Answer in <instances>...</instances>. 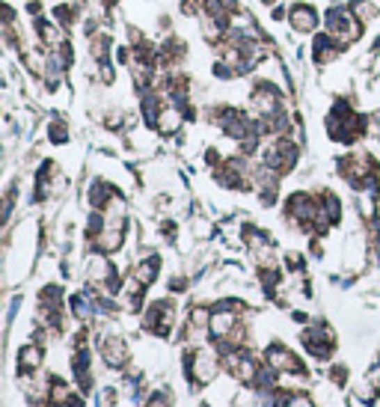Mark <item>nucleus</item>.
Returning <instances> with one entry per match:
<instances>
[{"instance_id": "9b49d317", "label": "nucleus", "mask_w": 380, "mask_h": 407, "mask_svg": "<svg viewBox=\"0 0 380 407\" xmlns=\"http://www.w3.org/2000/svg\"><path fill=\"white\" fill-rule=\"evenodd\" d=\"M42 360H45V348L39 342H27L18 354V366H21L24 375H36V372L42 369Z\"/></svg>"}, {"instance_id": "0eeeda50", "label": "nucleus", "mask_w": 380, "mask_h": 407, "mask_svg": "<svg viewBox=\"0 0 380 407\" xmlns=\"http://www.w3.org/2000/svg\"><path fill=\"white\" fill-rule=\"evenodd\" d=\"M184 122H187L184 110L175 107L173 102H166V107L161 110V116H158V125H155V131H158L161 137H175L178 131L184 128Z\"/></svg>"}, {"instance_id": "4468645a", "label": "nucleus", "mask_w": 380, "mask_h": 407, "mask_svg": "<svg viewBox=\"0 0 380 407\" xmlns=\"http://www.w3.org/2000/svg\"><path fill=\"white\" fill-rule=\"evenodd\" d=\"M211 6V0H182V15L187 18H203V13Z\"/></svg>"}, {"instance_id": "f8f14e48", "label": "nucleus", "mask_w": 380, "mask_h": 407, "mask_svg": "<svg viewBox=\"0 0 380 407\" xmlns=\"http://www.w3.org/2000/svg\"><path fill=\"white\" fill-rule=\"evenodd\" d=\"M51 18L57 21V24H60L65 33H72L74 24L81 21V6H77V3H57V6L51 9Z\"/></svg>"}, {"instance_id": "6e6552de", "label": "nucleus", "mask_w": 380, "mask_h": 407, "mask_svg": "<svg viewBox=\"0 0 380 407\" xmlns=\"http://www.w3.org/2000/svg\"><path fill=\"white\" fill-rule=\"evenodd\" d=\"M102 357L110 369H122L128 362V345L119 336H107L102 339Z\"/></svg>"}, {"instance_id": "7ed1b4c3", "label": "nucleus", "mask_w": 380, "mask_h": 407, "mask_svg": "<svg viewBox=\"0 0 380 407\" xmlns=\"http://www.w3.org/2000/svg\"><path fill=\"white\" fill-rule=\"evenodd\" d=\"M303 345L312 357H318V360H327L333 351H336V336H333V330L327 324H312L303 330Z\"/></svg>"}, {"instance_id": "2eb2a0df", "label": "nucleus", "mask_w": 380, "mask_h": 407, "mask_svg": "<svg viewBox=\"0 0 380 407\" xmlns=\"http://www.w3.org/2000/svg\"><path fill=\"white\" fill-rule=\"evenodd\" d=\"M48 137H51V143H57V146H60V143L69 140V128H65V122H60V119H57V122L48 125Z\"/></svg>"}, {"instance_id": "1a4fd4ad", "label": "nucleus", "mask_w": 380, "mask_h": 407, "mask_svg": "<svg viewBox=\"0 0 380 407\" xmlns=\"http://www.w3.org/2000/svg\"><path fill=\"white\" fill-rule=\"evenodd\" d=\"M158 273H161V259L155 256V253H146V256L137 259V265H134V273H131V277L149 289V285L158 280Z\"/></svg>"}, {"instance_id": "9d476101", "label": "nucleus", "mask_w": 380, "mask_h": 407, "mask_svg": "<svg viewBox=\"0 0 380 407\" xmlns=\"http://www.w3.org/2000/svg\"><path fill=\"white\" fill-rule=\"evenodd\" d=\"M86 54H89V60H93L95 65L107 63L110 54H113V39H110L107 33H93L89 42H86Z\"/></svg>"}, {"instance_id": "dca6fc26", "label": "nucleus", "mask_w": 380, "mask_h": 407, "mask_svg": "<svg viewBox=\"0 0 380 407\" xmlns=\"http://www.w3.org/2000/svg\"><path fill=\"white\" fill-rule=\"evenodd\" d=\"M285 407H315V404H312L309 395H303V392H292V395L285 399Z\"/></svg>"}, {"instance_id": "f03ea898", "label": "nucleus", "mask_w": 380, "mask_h": 407, "mask_svg": "<svg viewBox=\"0 0 380 407\" xmlns=\"http://www.w3.org/2000/svg\"><path fill=\"white\" fill-rule=\"evenodd\" d=\"M217 369H220V357L214 354V351L208 348H193L187 354V378L199 383V387H205V383H211L217 378Z\"/></svg>"}, {"instance_id": "ddd939ff", "label": "nucleus", "mask_w": 380, "mask_h": 407, "mask_svg": "<svg viewBox=\"0 0 380 407\" xmlns=\"http://www.w3.org/2000/svg\"><path fill=\"white\" fill-rule=\"evenodd\" d=\"M348 9L363 21V24H372L380 18V3L377 0H348Z\"/></svg>"}, {"instance_id": "f3484780", "label": "nucleus", "mask_w": 380, "mask_h": 407, "mask_svg": "<svg viewBox=\"0 0 380 407\" xmlns=\"http://www.w3.org/2000/svg\"><path fill=\"white\" fill-rule=\"evenodd\" d=\"M262 3H264V6H276V0H262Z\"/></svg>"}, {"instance_id": "39448f33", "label": "nucleus", "mask_w": 380, "mask_h": 407, "mask_svg": "<svg viewBox=\"0 0 380 407\" xmlns=\"http://www.w3.org/2000/svg\"><path fill=\"white\" fill-rule=\"evenodd\" d=\"M339 42L330 36V33H315V39H312V45H309V60L312 65H318V69H327V65H333L339 60Z\"/></svg>"}, {"instance_id": "f257e3e1", "label": "nucleus", "mask_w": 380, "mask_h": 407, "mask_svg": "<svg viewBox=\"0 0 380 407\" xmlns=\"http://www.w3.org/2000/svg\"><path fill=\"white\" fill-rule=\"evenodd\" d=\"M250 110L255 119H276L279 113H285V95L279 90V83L255 78L250 86Z\"/></svg>"}, {"instance_id": "423d86ee", "label": "nucleus", "mask_w": 380, "mask_h": 407, "mask_svg": "<svg viewBox=\"0 0 380 407\" xmlns=\"http://www.w3.org/2000/svg\"><path fill=\"white\" fill-rule=\"evenodd\" d=\"M288 27H292L294 33H303V36H309V33H315L318 24H324V18H318V9L312 3H292L288 6Z\"/></svg>"}, {"instance_id": "20e7f679", "label": "nucleus", "mask_w": 380, "mask_h": 407, "mask_svg": "<svg viewBox=\"0 0 380 407\" xmlns=\"http://www.w3.org/2000/svg\"><path fill=\"white\" fill-rule=\"evenodd\" d=\"M264 366H271L276 375H303V372H306L294 351L285 348V345H279V342L264 351Z\"/></svg>"}]
</instances>
